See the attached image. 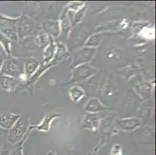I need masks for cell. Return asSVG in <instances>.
<instances>
[{"instance_id":"1","label":"cell","mask_w":156,"mask_h":155,"mask_svg":"<svg viewBox=\"0 0 156 155\" xmlns=\"http://www.w3.org/2000/svg\"><path fill=\"white\" fill-rule=\"evenodd\" d=\"M24 71L23 64L15 58L5 59L2 65L0 74L8 75L12 78H21Z\"/></svg>"},{"instance_id":"2","label":"cell","mask_w":156,"mask_h":155,"mask_svg":"<svg viewBox=\"0 0 156 155\" xmlns=\"http://www.w3.org/2000/svg\"><path fill=\"white\" fill-rule=\"evenodd\" d=\"M28 127V120L26 118H21L19 121H16V123L14 124V126L11 128L7 140L9 143H16L23 136L25 132L27 131V129Z\"/></svg>"},{"instance_id":"3","label":"cell","mask_w":156,"mask_h":155,"mask_svg":"<svg viewBox=\"0 0 156 155\" xmlns=\"http://www.w3.org/2000/svg\"><path fill=\"white\" fill-rule=\"evenodd\" d=\"M95 52H96V50L93 48H85V49L81 50L79 52H76L74 56L73 65L76 66L79 64L88 62L94 55Z\"/></svg>"},{"instance_id":"4","label":"cell","mask_w":156,"mask_h":155,"mask_svg":"<svg viewBox=\"0 0 156 155\" xmlns=\"http://www.w3.org/2000/svg\"><path fill=\"white\" fill-rule=\"evenodd\" d=\"M96 72L94 68H91L89 66H80L77 68L75 70L73 73V77H72V82H76V81L83 80V79H87L88 77L92 75Z\"/></svg>"},{"instance_id":"5","label":"cell","mask_w":156,"mask_h":155,"mask_svg":"<svg viewBox=\"0 0 156 155\" xmlns=\"http://www.w3.org/2000/svg\"><path fill=\"white\" fill-rule=\"evenodd\" d=\"M19 115L2 114L0 116V127L4 130H9L14 126L19 119Z\"/></svg>"},{"instance_id":"6","label":"cell","mask_w":156,"mask_h":155,"mask_svg":"<svg viewBox=\"0 0 156 155\" xmlns=\"http://www.w3.org/2000/svg\"><path fill=\"white\" fill-rule=\"evenodd\" d=\"M16 86V81L14 78L0 74V87L6 92H12Z\"/></svg>"},{"instance_id":"7","label":"cell","mask_w":156,"mask_h":155,"mask_svg":"<svg viewBox=\"0 0 156 155\" xmlns=\"http://www.w3.org/2000/svg\"><path fill=\"white\" fill-rule=\"evenodd\" d=\"M34 23L28 18H23L20 23V34L21 36H26L34 30Z\"/></svg>"},{"instance_id":"8","label":"cell","mask_w":156,"mask_h":155,"mask_svg":"<svg viewBox=\"0 0 156 155\" xmlns=\"http://www.w3.org/2000/svg\"><path fill=\"white\" fill-rule=\"evenodd\" d=\"M86 110L89 111V112H93V113L107 109L105 106H103L101 104V102L100 101L96 99H89V102H88V104L86 106Z\"/></svg>"},{"instance_id":"9","label":"cell","mask_w":156,"mask_h":155,"mask_svg":"<svg viewBox=\"0 0 156 155\" xmlns=\"http://www.w3.org/2000/svg\"><path fill=\"white\" fill-rule=\"evenodd\" d=\"M120 125L124 130H133L140 125V120L137 119H127L120 120Z\"/></svg>"},{"instance_id":"10","label":"cell","mask_w":156,"mask_h":155,"mask_svg":"<svg viewBox=\"0 0 156 155\" xmlns=\"http://www.w3.org/2000/svg\"><path fill=\"white\" fill-rule=\"evenodd\" d=\"M16 21H18L17 19H9L8 17L0 15V30L14 27V24L16 23Z\"/></svg>"},{"instance_id":"11","label":"cell","mask_w":156,"mask_h":155,"mask_svg":"<svg viewBox=\"0 0 156 155\" xmlns=\"http://www.w3.org/2000/svg\"><path fill=\"white\" fill-rule=\"evenodd\" d=\"M97 120L98 117L95 114H87L86 116V119L84 120V126L86 128H96V125H97Z\"/></svg>"},{"instance_id":"12","label":"cell","mask_w":156,"mask_h":155,"mask_svg":"<svg viewBox=\"0 0 156 155\" xmlns=\"http://www.w3.org/2000/svg\"><path fill=\"white\" fill-rule=\"evenodd\" d=\"M0 44L2 47L5 53L8 55L10 54L11 41L9 38H7L1 31H0Z\"/></svg>"},{"instance_id":"13","label":"cell","mask_w":156,"mask_h":155,"mask_svg":"<svg viewBox=\"0 0 156 155\" xmlns=\"http://www.w3.org/2000/svg\"><path fill=\"white\" fill-rule=\"evenodd\" d=\"M70 96H72V100L78 102L84 96V92L79 87H73L70 89Z\"/></svg>"},{"instance_id":"14","label":"cell","mask_w":156,"mask_h":155,"mask_svg":"<svg viewBox=\"0 0 156 155\" xmlns=\"http://www.w3.org/2000/svg\"><path fill=\"white\" fill-rule=\"evenodd\" d=\"M38 66V62H35L34 60H30L29 62H26L25 64V72L27 75H32L36 71Z\"/></svg>"},{"instance_id":"15","label":"cell","mask_w":156,"mask_h":155,"mask_svg":"<svg viewBox=\"0 0 156 155\" xmlns=\"http://www.w3.org/2000/svg\"><path fill=\"white\" fill-rule=\"evenodd\" d=\"M46 29L48 31L51 32L54 35H58V25L57 23H49L48 26L46 27Z\"/></svg>"},{"instance_id":"16","label":"cell","mask_w":156,"mask_h":155,"mask_svg":"<svg viewBox=\"0 0 156 155\" xmlns=\"http://www.w3.org/2000/svg\"><path fill=\"white\" fill-rule=\"evenodd\" d=\"M53 117H54V116H53ZM53 117H51V116H48V117H47L46 119H45L44 121H43V123H42L41 126H39L40 129H42V130H43V129H44V127H46V128L49 127V125H48V123H50V120H51V119Z\"/></svg>"},{"instance_id":"17","label":"cell","mask_w":156,"mask_h":155,"mask_svg":"<svg viewBox=\"0 0 156 155\" xmlns=\"http://www.w3.org/2000/svg\"><path fill=\"white\" fill-rule=\"evenodd\" d=\"M112 155H122L119 145H115L114 148H113V150Z\"/></svg>"},{"instance_id":"18","label":"cell","mask_w":156,"mask_h":155,"mask_svg":"<svg viewBox=\"0 0 156 155\" xmlns=\"http://www.w3.org/2000/svg\"><path fill=\"white\" fill-rule=\"evenodd\" d=\"M5 61V58L2 55H0V72H1V69H2V65H3V62Z\"/></svg>"},{"instance_id":"19","label":"cell","mask_w":156,"mask_h":155,"mask_svg":"<svg viewBox=\"0 0 156 155\" xmlns=\"http://www.w3.org/2000/svg\"><path fill=\"white\" fill-rule=\"evenodd\" d=\"M5 131H6V130H4V129H2V128H1V127H0V135L3 134V133H5Z\"/></svg>"},{"instance_id":"20","label":"cell","mask_w":156,"mask_h":155,"mask_svg":"<svg viewBox=\"0 0 156 155\" xmlns=\"http://www.w3.org/2000/svg\"><path fill=\"white\" fill-rule=\"evenodd\" d=\"M47 155H56V154H55V153H54L53 152H48V154Z\"/></svg>"},{"instance_id":"21","label":"cell","mask_w":156,"mask_h":155,"mask_svg":"<svg viewBox=\"0 0 156 155\" xmlns=\"http://www.w3.org/2000/svg\"><path fill=\"white\" fill-rule=\"evenodd\" d=\"M0 149H1V144H0Z\"/></svg>"}]
</instances>
